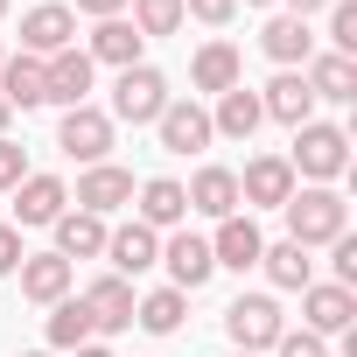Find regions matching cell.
<instances>
[{
  "instance_id": "35",
  "label": "cell",
  "mask_w": 357,
  "mask_h": 357,
  "mask_svg": "<svg viewBox=\"0 0 357 357\" xmlns=\"http://www.w3.org/2000/svg\"><path fill=\"white\" fill-rule=\"evenodd\" d=\"M22 175H29V154H22L15 140H0V190H15Z\"/></svg>"
},
{
  "instance_id": "7",
  "label": "cell",
  "mask_w": 357,
  "mask_h": 357,
  "mask_svg": "<svg viewBox=\"0 0 357 357\" xmlns=\"http://www.w3.org/2000/svg\"><path fill=\"white\" fill-rule=\"evenodd\" d=\"M154 133H161L168 154H204V147L218 140V133H211V112H204L197 98H168L161 119H154Z\"/></svg>"
},
{
  "instance_id": "18",
  "label": "cell",
  "mask_w": 357,
  "mask_h": 357,
  "mask_svg": "<svg viewBox=\"0 0 357 357\" xmlns=\"http://www.w3.org/2000/svg\"><path fill=\"white\" fill-rule=\"evenodd\" d=\"M140 50H147V36H140L133 22H119V15H112V22H98V29H91V50H84V56H91V63H112V70H133V63H140Z\"/></svg>"
},
{
  "instance_id": "5",
  "label": "cell",
  "mask_w": 357,
  "mask_h": 357,
  "mask_svg": "<svg viewBox=\"0 0 357 357\" xmlns=\"http://www.w3.org/2000/svg\"><path fill=\"white\" fill-rule=\"evenodd\" d=\"M56 147H63L70 161L98 168V161L112 154V112H98V105H70L63 126H56Z\"/></svg>"
},
{
  "instance_id": "21",
  "label": "cell",
  "mask_w": 357,
  "mask_h": 357,
  "mask_svg": "<svg viewBox=\"0 0 357 357\" xmlns=\"http://www.w3.org/2000/svg\"><path fill=\"white\" fill-rule=\"evenodd\" d=\"M183 218H190L183 183H168V175H147V183H140V225H147V231H175Z\"/></svg>"
},
{
  "instance_id": "2",
  "label": "cell",
  "mask_w": 357,
  "mask_h": 357,
  "mask_svg": "<svg viewBox=\"0 0 357 357\" xmlns=\"http://www.w3.org/2000/svg\"><path fill=\"white\" fill-rule=\"evenodd\" d=\"M287 168L294 175H308V183H336V175L350 168V133L343 126H322V119H308V126H294V154H287Z\"/></svg>"
},
{
  "instance_id": "1",
  "label": "cell",
  "mask_w": 357,
  "mask_h": 357,
  "mask_svg": "<svg viewBox=\"0 0 357 357\" xmlns=\"http://www.w3.org/2000/svg\"><path fill=\"white\" fill-rule=\"evenodd\" d=\"M280 211H287V238H294L301 252H315V245H336V238L350 231V204H343L336 190H322V183H315V190H294Z\"/></svg>"
},
{
  "instance_id": "9",
  "label": "cell",
  "mask_w": 357,
  "mask_h": 357,
  "mask_svg": "<svg viewBox=\"0 0 357 357\" xmlns=\"http://www.w3.org/2000/svg\"><path fill=\"white\" fill-rule=\"evenodd\" d=\"M56 50H77V15L70 8H29L22 15V56H56Z\"/></svg>"
},
{
  "instance_id": "28",
  "label": "cell",
  "mask_w": 357,
  "mask_h": 357,
  "mask_svg": "<svg viewBox=\"0 0 357 357\" xmlns=\"http://www.w3.org/2000/svg\"><path fill=\"white\" fill-rule=\"evenodd\" d=\"M190 84H197V91H231V84H238V50H231V43H204L197 63H190Z\"/></svg>"
},
{
  "instance_id": "38",
  "label": "cell",
  "mask_w": 357,
  "mask_h": 357,
  "mask_svg": "<svg viewBox=\"0 0 357 357\" xmlns=\"http://www.w3.org/2000/svg\"><path fill=\"white\" fill-rule=\"evenodd\" d=\"M119 8H126V0H77V8H70V15H98V22H112Z\"/></svg>"
},
{
  "instance_id": "27",
  "label": "cell",
  "mask_w": 357,
  "mask_h": 357,
  "mask_svg": "<svg viewBox=\"0 0 357 357\" xmlns=\"http://www.w3.org/2000/svg\"><path fill=\"white\" fill-rule=\"evenodd\" d=\"M259 266H266V280H273V287H287V294H301V287L315 280V259H308V252H301L294 238L266 245V252H259Z\"/></svg>"
},
{
  "instance_id": "16",
  "label": "cell",
  "mask_w": 357,
  "mask_h": 357,
  "mask_svg": "<svg viewBox=\"0 0 357 357\" xmlns=\"http://www.w3.org/2000/svg\"><path fill=\"white\" fill-rule=\"evenodd\" d=\"M259 112L280 119V126H308V119H315V91H308V77H301V70H280V77L259 91Z\"/></svg>"
},
{
  "instance_id": "24",
  "label": "cell",
  "mask_w": 357,
  "mask_h": 357,
  "mask_svg": "<svg viewBox=\"0 0 357 357\" xmlns=\"http://www.w3.org/2000/svg\"><path fill=\"white\" fill-rule=\"evenodd\" d=\"M259 50H266L280 70H294V63H308V56H315V36H308V22L273 15V22H266V36H259Z\"/></svg>"
},
{
  "instance_id": "19",
  "label": "cell",
  "mask_w": 357,
  "mask_h": 357,
  "mask_svg": "<svg viewBox=\"0 0 357 357\" xmlns=\"http://www.w3.org/2000/svg\"><path fill=\"white\" fill-rule=\"evenodd\" d=\"M259 252H266V238H259V225H252V218H225V225H218V238H211V259H218V266H231V273L259 266Z\"/></svg>"
},
{
  "instance_id": "11",
  "label": "cell",
  "mask_w": 357,
  "mask_h": 357,
  "mask_svg": "<svg viewBox=\"0 0 357 357\" xmlns=\"http://www.w3.org/2000/svg\"><path fill=\"white\" fill-rule=\"evenodd\" d=\"M287 197H294V168H287V154H259V161H245V175H238V204L280 211Z\"/></svg>"
},
{
  "instance_id": "46",
  "label": "cell",
  "mask_w": 357,
  "mask_h": 357,
  "mask_svg": "<svg viewBox=\"0 0 357 357\" xmlns=\"http://www.w3.org/2000/svg\"><path fill=\"white\" fill-rule=\"evenodd\" d=\"M0 63H8V50H0Z\"/></svg>"
},
{
  "instance_id": "31",
  "label": "cell",
  "mask_w": 357,
  "mask_h": 357,
  "mask_svg": "<svg viewBox=\"0 0 357 357\" xmlns=\"http://www.w3.org/2000/svg\"><path fill=\"white\" fill-rule=\"evenodd\" d=\"M133 29L140 36H175L183 29V0H133Z\"/></svg>"
},
{
  "instance_id": "45",
  "label": "cell",
  "mask_w": 357,
  "mask_h": 357,
  "mask_svg": "<svg viewBox=\"0 0 357 357\" xmlns=\"http://www.w3.org/2000/svg\"><path fill=\"white\" fill-rule=\"evenodd\" d=\"M231 357H252V350H231Z\"/></svg>"
},
{
  "instance_id": "43",
  "label": "cell",
  "mask_w": 357,
  "mask_h": 357,
  "mask_svg": "<svg viewBox=\"0 0 357 357\" xmlns=\"http://www.w3.org/2000/svg\"><path fill=\"white\" fill-rule=\"evenodd\" d=\"M22 357H50V350H22Z\"/></svg>"
},
{
  "instance_id": "36",
  "label": "cell",
  "mask_w": 357,
  "mask_h": 357,
  "mask_svg": "<svg viewBox=\"0 0 357 357\" xmlns=\"http://www.w3.org/2000/svg\"><path fill=\"white\" fill-rule=\"evenodd\" d=\"M336 287H357V238H336Z\"/></svg>"
},
{
  "instance_id": "13",
  "label": "cell",
  "mask_w": 357,
  "mask_h": 357,
  "mask_svg": "<svg viewBox=\"0 0 357 357\" xmlns=\"http://www.w3.org/2000/svg\"><path fill=\"white\" fill-rule=\"evenodd\" d=\"M161 259H168V287H183V294H197V287L218 273L211 238H197V231H175V238L161 245Z\"/></svg>"
},
{
  "instance_id": "41",
  "label": "cell",
  "mask_w": 357,
  "mask_h": 357,
  "mask_svg": "<svg viewBox=\"0 0 357 357\" xmlns=\"http://www.w3.org/2000/svg\"><path fill=\"white\" fill-rule=\"evenodd\" d=\"M8 119H15V105H8V98H0V140H8Z\"/></svg>"
},
{
  "instance_id": "10",
  "label": "cell",
  "mask_w": 357,
  "mask_h": 357,
  "mask_svg": "<svg viewBox=\"0 0 357 357\" xmlns=\"http://www.w3.org/2000/svg\"><path fill=\"white\" fill-rule=\"evenodd\" d=\"M77 301H84V315H91V336H119V329H133V287H126L119 273L91 280Z\"/></svg>"
},
{
  "instance_id": "39",
  "label": "cell",
  "mask_w": 357,
  "mask_h": 357,
  "mask_svg": "<svg viewBox=\"0 0 357 357\" xmlns=\"http://www.w3.org/2000/svg\"><path fill=\"white\" fill-rule=\"evenodd\" d=\"M287 8H294V22H308L315 8H329V0H287Z\"/></svg>"
},
{
  "instance_id": "23",
  "label": "cell",
  "mask_w": 357,
  "mask_h": 357,
  "mask_svg": "<svg viewBox=\"0 0 357 357\" xmlns=\"http://www.w3.org/2000/svg\"><path fill=\"white\" fill-rule=\"evenodd\" d=\"M259 91H245V84H231V91H218V112H211V133H225V140H252L259 133Z\"/></svg>"
},
{
  "instance_id": "42",
  "label": "cell",
  "mask_w": 357,
  "mask_h": 357,
  "mask_svg": "<svg viewBox=\"0 0 357 357\" xmlns=\"http://www.w3.org/2000/svg\"><path fill=\"white\" fill-rule=\"evenodd\" d=\"M245 8H273V0H245Z\"/></svg>"
},
{
  "instance_id": "30",
  "label": "cell",
  "mask_w": 357,
  "mask_h": 357,
  "mask_svg": "<svg viewBox=\"0 0 357 357\" xmlns=\"http://www.w3.org/2000/svg\"><path fill=\"white\" fill-rule=\"evenodd\" d=\"M91 343V315H84V301H56V315H50V350H84Z\"/></svg>"
},
{
  "instance_id": "20",
  "label": "cell",
  "mask_w": 357,
  "mask_h": 357,
  "mask_svg": "<svg viewBox=\"0 0 357 357\" xmlns=\"http://www.w3.org/2000/svg\"><path fill=\"white\" fill-rule=\"evenodd\" d=\"M15 273H22V294L43 301V308H56V301L70 294V259H56V252H29Z\"/></svg>"
},
{
  "instance_id": "29",
  "label": "cell",
  "mask_w": 357,
  "mask_h": 357,
  "mask_svg": "<svg viewBox=\"0 0 357 357\" xmlns=\"http://www.w3.org/2000/svg\"><path fill=\"white\" fill-rule=\"evenodd\" d=\"M0 98L8 105H43V56H8L0 63Z\"/></svg>"
},
{
  "instance_id": "33",
  "label": "cell",
  "mask_w": 357,
  "mask_h": 357,
  "mask_svg": "<svg viewBox=\"0 0 357 357\" xmlns=\"http://www.w3.org/2000/svg\"><path fill=\"white\" fill-rule=\"evenodd\" d=\"M280 357H329V343L322 336H308V329H280V343H273Z\"/></svg>"
},
{
  "instance_id": "22",
  "label": "cell",
  "mask_w": 357,
  "mask_h": 357,
  "mask_svg": "<svg viewBox=\"0 0 357 357\" xmlns=\"http://www.w3.org/2000/svg\"><path fill=\"white\" fill-rule=\"evenodd\" d=\"M301 77H308V91L329 98V105H350V98H357V56H336V50H329V56H308Z\"/></svg>"
},
{
  "instance_id": "37",
  "label": "cell",
  "mask_w": 357,
  "mask_h": 357,
  "mask_svg": "<svg viewBox=\"0 0 357 357\" xmlns=\"http://www.w3.org/2000/svg\"><path fill=\"white\" fill-rule=\"evenodd\" d=\"M22 259H29V252H22V231H15V225H0V280H8Z\"/></svg>"
},
{
  "instance_id": "15",
  "label": "cell",
  "mask_w": 357,
  "mask_h": 357,
  "mask_svg": "<svg viewBox=\"0 0 357 357\" xmlns=\"http://www.w3.org/2000/svg\"><path fill=\"white\" fill-rule=\"evenodd\" d=\"M119 204H133V175H126V168L98 161V168H84V175H77V211H91V218H112Z\"/></svg>"
},
{
  "instance_id": "4",
  "label": "cell",
  "mask_w": 357,
  "mask_h": 357,
  "mask_svg": "<svg viewBox=\"0 0 357 357\" xmlns=\"http://www.w3.org/2000/svg\"><path fill=\"white\" fill-rule=\"evenodd\" d=\"M161 105H168V77H161L154 63L119 70V84H112V119H126V126H154Z\"/></svg>"
},
{
  "instance_id": "17",
  "label": "cell",
  "mask_w": 357,
  "mask_h": 357,
  "mask_svg": "<svg viewBox=\"0 0 357 357\" xmlns=\"http://www.w3.org/2000/svg\"><path fill=\"white\" fill-rule=\"evenodd\" d=\"M183 197H190L197 218H218V225H225V218H238V175H231V168H197V183H190Z\"/></svg>"
},
{
  "instance_id": "34",
  "label": "cell",
  "mask_w": 357,
  "mask_h": 357,
  "mask_svg": "<svg viewBox=\"0 0 357 357\" xmlns=\"http://www.w3.org/2000/svg\"><path fill=\"white\" fill-rule=\"evenodd\" d=\"M183 15H197V22H211V29H225V22L238 15V0H183Z\"/></svg>"
},
{
  "instance_id": "14",
  "label": "cell",
  "mask_w": 357,
  "mask_h": 357,
  "mask_svg": "<svg viewBox=\"0 0 357 357\" xmlns=\"http://www.w3.org/2000/svg\"><path fill=\"white\" fill-rule=\"evenodd\" d=\"M105 259H112L119 280H126V273H147V266H161V231H147V225L133 218V225L105 231Z\"/></svg>"
},
{
  "instance_id": "12",
  "label": "cell",
  "mask_w": 357,
  "mask_h": 357,
  "mask_svg": "<svg viewBox=\"0 0 357 357\" xmlns=\"http://www.w3.org/2000/svg\"><path fill=\"white\" fill-rule=\"evenodd\" d=\"M63 211H70L63 175H22V183H15V231L22 225H56Z\"/></svg>"
},
{
  "instance_id": "26",
  "label": "cell",
  "mask_w": 357,
  "mask_h": 357,
  "mask_svg": "<svg viewBox=\"0 0 357 357\" xmlns=\"http://www.w3.org/2000/svg\"><path fill=\"white\" fill-rule=\"evenodd\" d=\"M183 308H190L183 287H154V294L133 301V322H140L147 336H175V329H183Z\"/></svg>"
},
{
  "instance_id": "25",
  "label": "cell",
  "mask_w": 357,
  "mask_h": 357,
  "mask_svg": "<svg viewBox=\"0 0 357 357\" xmlns=\"http://www.w3.org/2000/svg\"><path fill=\"white\" fill-rule=\"evenodd\" d=\"M98 252H105V218L63 211L56 218V259H98Z\"/></svg>"
},
{
  "instance_id": "8",
  "label": "cell",
  "mask_w": 357,
  "mask_h": 357,
  "mask_svg": "<svg viewBox=\"0 0 357 357\" xmlns=\"http://www.w3.org/2000/svg\"><path fill=\"white\" fill-rule=\"evenodd\" d=\"M91 56L84 50H56V56H43V105H84V91H91Z\"/></svg>"
},
{
  "instance_id": "6",
  "label": "cell",
  "mask_w": 357,
  "mask_h": 357,
  "mask_svg": "<svg viewBox=\"0 0 357 357\" xmlns=\"http://www.w3.org/2000/svg\"><path fill=\"white\" fill-rule=\"evenodd\" d=\"M301 322H308V336H350L357 294L336 287V280H308V287H301Z\"/></svg>"
},
{
  "instance_id": "32",
  "label": "cell",
  "mask_w": 357,
  "mask_h": 357,
  "mask_svg": "<svg viewBox=\"0 0 357 357\" xmlns=\"http://www.w3.org/2000/svg\"><path fill=\"white\" fill-rule=\"evenodd\" d=\"M329 43H336V56H357V8L350 0H329Z\"/></svg>"
},
{
  "instance_id": "3",
  "label": "cell",
  "mask_w": 357,
  "mask_h": 357,
  "mask_svg": "<svg viewBox=\"0 0 357 357\" xmlns=\"http://www.w3.org/2000/svg\"><path fill=\"white\" fill-rule=\"evenodd\" d=\"M280 329H287V315H280V301L273 294H238L231 308H225V336L238 343V350H273L280 343Z\"/></svg>"
},
{
  "instance_id": "44",
  "label": "cell",
  "mask_w": 357,
  "mask_h": 357,
  "mask_svg": "<svg viewBox=\"0 0 357 357\" xmlns=\"http://www.w3.org/2000/svg\"><path fill=\"white\" fill-rule=\"evenodd\" d=\"M0 22H8V0H0Z\"/></svg>"
},
{
  "instance_id": "40",
  "label": "cell",
  "mask_w": 357,
  "mask_h": 357,
  "mask_svg": "<svg viewBox=\"0 0 357 357\" xmlns=\"http://www.w3.org/2000/svg\"><path fill=\"white\" fill-rule=\"evenodd\" d=\"M70 357H112V350H105V343H84V350H70Z\"/></svg>"
}]
</instances>
